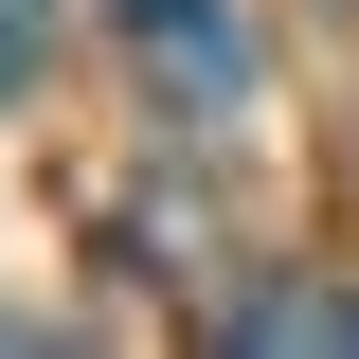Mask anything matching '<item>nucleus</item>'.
Here are the masks:
<instances>
[{"instance_id": "3", "label": "nucleus", "mask_w": 359, "mask_h": 359, "mask_svg": "<svg viewBox=\"0 0 359 359\" xmlns=\"http://www.w3.org/2000/svg\"><path fill=\"white\" fill-rule=\"evenodd\" d=\"M36 54H54V0H0V108L36 90Z\"/></svg>"}, {"instance_id": "2", "label": "nucleus", "mask_w": 359, "mask_h": 359, "mask_svg": "<svg viewBox=\"0 0 359 359\" xmlns=\"http://www.w3.org/2000/svg\"><path fill=\"white\" fill-rule=\"evenodd\" d=\"M216 341L233 359H359V287H233Z\"/></svg>"}, {"instance_id": "1", "label": "nucleus", "mask_w": 359, "mask_h": 359, "mask_svg": "<svg viewBox=\"0 0 359 359\" xmlns=\"http://www.w3.org/2000/svg\"><path fill=\"white\" fill-rule=\"evenodd\" d=\"M126 18V54H144V90H162L180 126H216L233 90H252V36H233V0H108Z\"/></svg>"}]
</instances>
